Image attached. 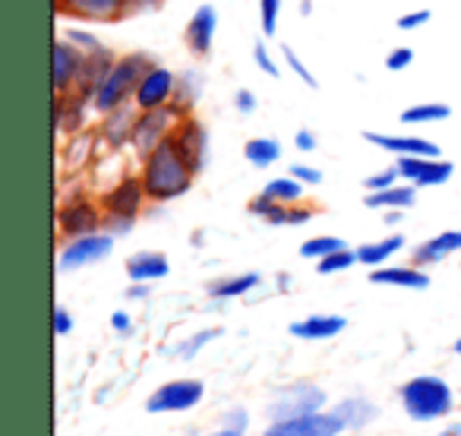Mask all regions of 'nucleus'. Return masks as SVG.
<instances>
[{"label": "nucleus", "mask_w": 461, "mask_h": 436, "mask_svg": "<svg viewBox=\"0 0 461 436\" xmlns=\"http://www.w3.org/2000/svg\"><path fill=\"white\" fill-rule=\"evenodd\" d=\"M234 108H238L240 114H253V111H257V95H253L250 89H238L234 92Z\"/></svg>", "instance_id": "obj_47"}, {"label": "nucleus", "mask_w": 461, "mask_h": 436, "mask_svg": "<svg viewBox=\"0 0 461 436\" xmlns=\"http://www.w3.org/2000/svg\"><path fill=\"white\" fill-rule=\"evenodd\" d=\"M89 108H92V98L79 95V92H70V95H54V114H51L54 130H58L60 136L83 133Z\"/></svg>", "instance_id": "obj_18"}, {"label": "nucleus", "mask_w": 461, "mask_h": 436, "mask_svg": "<svg viewBox=\"0 0 461 436\" xmlns=\"http://www.w3.org/2000/svg\"><path fill=\"white\" fill-rule=\"evenodd\" d=\"M452 253H461V228H455V232H442V234H436V238L417 244L414 253H411V263L420 266V269H427V266L442 263V259L452 257Z\"/></svg>", "instance_id": "obj_22"}, {"label": "nucleus", "mask_w": 461, "mask_h": 436, "mask_svg": "<svg viewBox=\"0 0 461 436\" xmlns=\"http://www.w3.org/2000/svg\"><path fill=\"white\" fill-rule=\"evenodd\" d=\"M117 64V54L111 48H95V51H86V60H83V70H79V83H77V92L86 98H92L98 92V86L108 79L111 67Z\"/></svg>", "instance_id": "obj_20"}, {"label": "nucleus", "mask_w": 461, "mask_h": 436, "mask_svg": "<svg viewBox=\"0 0 461 436\" xmlns=\"http://www.w3.org/2000/svg\"><path fill=\"white\" fill-rule=\"evenodd\" d=\"M341 247H348L341 238H332V234H320V238H310L301 244V257L303 259H322L329 257V253L341 250Z\"/></svg>", "instance_id": "obj_35"}, {"label": "nucleus", "mask_w": 461, "mask_h": 436, "mask_svg": "<svg viewBox=\"0 0 461 436\" xmlns=\"http://www.w3.org/2000/svg\"><path fill=\"white\" fill-rule=\"evenodd\" d=\"M326 404V392L313 383H297L291 389H282V395L272 402L269 417L272 421H288V417H301V414H313L322 411Z\"/></svg>", "instance_id": "obj_12"}, {"label": "nucleus", "mask_w": 461, "mask_h": 436, "mask_svg": "<svg viewBox=\"0 0 461 436\" xmlns=\"http://www.w3.org/2000/svg\"><path fill=\"white\" fill-rule=\"evenodd\" d=\"M60 16H73V20L86 23H117L127 16L123 0H54Z\"/></svg>", "instance_id": "obj_16"}, {"label": "nucleus", "mask_w": 461, "mask_h": 436, "mask_svg": "<svg viewBox=\"0 0 461 436\" xmlns=\"http://www.w3.org/2000/svg\"><path fill=\"white\" fill-rule=\"evenodd\" d=\"M199 95H203V77H199L196 70H184V73H177V89H174L171 108L177 111L180 121L193 114V108H196Z\"/></svg>", "instance_id": "obj_26"}, {"label": "nucleus", "mask_w": 461, "mask_h": 436, "mask_svg": "<svg viewBox=\"0 0 461 436\" xmlns=\"http://www.w3.org/2000/svg\"><path fill=\"white\" fill-rule=\"evenodd\" d=\"M429 20H433V14H429V10H411V14L398 16L395 26L402 29V32H414V29H423V26H427Z\"/></svg>", "instance_id": "obj_42"}, {"label": "nucleus", "mask_w": 461, "mask_h": 436, "mask_svg": "<svg viewBox=\"0 0 461 436\" xmlns=\"http://www.w3.org/2000/svg\"><path fill=\"white\" fill-rule=\"evenodd\" d=\"M205 386L203 379H171V383L158 386L152 395L146 398L149 414H177V411H190L203 402Z\"/></svg>", "instance_id": "obj_7"}, {"label": "nucleus", "mask_w": 461, "mask_h": 436, "mask_svg": "<svg viewBox=\"0 0 461 436\" xmlns=\"http://www.w3.org/2000/svg\"><path fill=\"white\" fill-rule=\"evenodd\" d=\"M177 123H180V117L171 104H167V108H155V111H140L136 127H133V140H130L136 159L142 161L146 155H152L155 149L177 130Z\"/></svg>", "instance_id": "obj_5"}, {"label": "nucleus", "mask_w": 461, "mask_h": 436, "mask_svg": "<svg viewBox=\"0 0 461 436\" xmlns=\"http://www.w3.org/2000/svg\"><path fill=\"white\" fill-rule=\"evenodd\" d=\"M247 212H250V215H257V218H263L266 225H288V205L276 203V199L266 196V193L253 196L250 203H247Z\"/></svg>", "instance_id": "obj_32"}, {"label": "nucleus", "mask_w": 461, "mask_h": 436, "mask_svg": "<svg viewBox=\"0 0 461 436\" xmlns=\"http://www.w3.org/2000/svg\"><path fill=\"white\" fill-rule=\"evenodd\" d=\"M291 177H297L301 184H307V186H316V184H322V171L320 168H313V165H303V161H297V165H291Z\"/></svg>", "instance_id": "obj_44"}, {"label": "nucleus", "mask_w": 461, "mask_h": 436, "mask_svg": "<svg viewBox=\"0 0 461 436\" xmlns=\"http://www.w3.org/2000/svg\"><path fill=\"white\" fill-rule=\"evenodd\" d=\"M303 186L307 184H301L297 177H276V180H269V184L263 186V193L266 196H272L276 203H285V205H294V203H301L303 199Z\"/></svg>", "instance_id": "obj_33"}, {"label": "nucleus", "mask_w": 461, "mask_h": 436, "mask_svg": "<svg viewBox=\"0 0 461 436\" xmlns=\"http://www.w3.org/2000/svg\"><path fill=\"white\" fill-rule=\"evenodd\" d=\"M383 222H385V225H389V228H398V225H402V222H404V209H389V212H385Z\"/></svg>", "instance_id": "obj_54"}, {"label": "nucleus", "mask_w": 461, "mask_h": 436, "mask_svg": "<svg viewBox=\"0 0 461 436\" xmlns=\"http://www.w3.org/2000/svg\"><path fill=\"white\" fill-rule=\"evenodd\" d=\"M348 326L345 316H335V313H316V316H307V320H297L288 326V332L294 339H303V341H329L335 335H341Z\"/></svg>", "instance_id": "obj_23"}, {"label": "nucleus", "mask_w": 461, "mask_h": 436, "mask_svg": "<svg viewBox=\"0 0 461 436\" xmlns=\"http://www.w3.org/2000/svg\"><path fill=\"white\" fill-rule=\"evenodd\" d=\"M73 332V316L67 307H54V335H70Z\"/></svg>", "instance_id": "obj_46"}, {"label": "nucleus", "mask_w": 461, "mask_h": 436, "mask_svg": "<svg viewBox=\"0 0 461 436\" xmlns=\"http://www.w3.org/2000/svg\"><path fill=\"white\" fill-rule=\"evenodd\" d=\"M86 51H79L73 41H67L64 35L54 39L51 45V79H54V95H70L77 92L79 70H83Z\"/></svg>", "instance_id": "obj_10"}, {"label": "nucleus", "mask_w": 461, "mask_h": 436, "mask_svg": "<svg viewBox=\"0 0 461 436\" xmlns=\"http://www.w3.org/2000/svg\"><path fill=\"white\" fill-rule=\"evenodd\" d=\"M221 427H230V430H247V411L244 408H230L224 414V423Z\"/></svg>", "instance_id": "obj_52"}, {"label": "nucleus", "mask_w": 461, "mask_h": 436, "mask_svg": "<svg viewBox=\"0 0 461 436\" xmlns=\"http://www.w3.org/2000/svg\"><path fill=\"white\" fill-rule=\"evenodd\" d=\"M259 282H263V276H259V272H240V276L218 278V282L209 285V297H212V301H234V297L250 295Z\"/></svg>", "instance_id": "obj_28"}, {"label": "nucleus", "mask_w": 461, "mask_h": 436, "mask_svg": "<svg viewBox=\"0 0 461 436\" xmlns=\"http://www.w3.org/2000/svg\"><path fill=\"white\" fill-rule=\"evenodd\" d=\"M282 54H285V64H288L291 70H294V77H297V79H303V86H307V89H320V79H316L313 73H310V67L303 64L301 58H297L294 48L282 45Z\"/></svg>", "instance_id": "obj_38"}, {"label": "nucleus", "mask_w": 461, "mask_h": 436, "mask_svg": "<svg viewBox=\"0 0 461 436\" xmlns=\"http://www.w3.org/2000/svg\"><path fill=\"white\" fill-rule=\"evenodd\" d=\"M354 263H360L357 250H351V247H341V250H335V253H329V257L316 259V272H320V276H335V272L351 269Z\"/></svg>", "instance_id": "obj_34"}, {"label": "nucleus", "mask_w": 461, "mask_h": 436, "mask_svg": "<svg viewBox=\"0 0 461 436\" xmlns=\"http://www.w3.org/2000/svg\"><path fill=\"white\" fill-rule=\"evenodd\" d=\"M395 168L402 174L404 184L420 186H442L448 184V177L455 174V165L446 159H423V155H398Z\"/></svg>", "instance_id": "obj_11"}, {"label": "nucleus", "mask_w": 461, "mask_h": 436, "mask_svg": "<svg viewBox=\"0 0 461 436\" xmlns=\"http://www.w3.org/2000/svg\"><path fill=\"white\" fill-rule=\"evenodd\" d=\"M370 282L373 285H389V288H404V291H427L429 288V276L420 266H379L370 269Z\"/></svg>", "instance_id": "obj_21"}, {"label": "nucleus", "mask_w": 461, "mask_h": 436, "mask_svg": "<svg viewBox=\"0 0 461 436\" xmlns=\"http://www.w3.org/2000/svg\"><path fill=\"white\" fill-rule=\"evenodd\" d=\"M398 398H402L404 414L417 423L442 421V417H448L455 408L452 386H448L442 377H433V373H423V377L408 379V383L398 389Z\"/></svg>", "instance_id": "obj_3"}, {"label": "nucleus", "mask_w": 461, "mask_h": 436, "mask_svg": "<svg viewBox=\"0 0 461 436\" xmlns=\"http://www.w3.org/2000/svg\"><path fill=\"white\" fill-rule=\"evenodd\" d=\"M165 0H123V7H127V16L130 14H146V10H158Z\"/></svg>", "instance_id": "obj_51"}, {"label": "nucleus", "mask_w": 461, "mask_h": 436, "mask_svg": "<svg viewBox=\"0 0 461 436\" xmlns=\"http://www.w3.org/2000/svg\"><path fill=\"white\" fill-rule=\"evenodd\" d=\"M455 354H458V358H461V339L455 341Z\"/></svg>", "instance_id": "obj_58"}, {"label": "nucleus", "mask_w": 461, "mask_h": 436, "mask_svg": "<svg viewBox=\"0 0 461 436\" xmlns=\"http://www.w3.org/2000/svg\"><path fill=\"white\" fill-rule=\"evenodd\" d=\"M136 117H140V108H136L133 102H127V104H121V108L102 114V123H98V140L104 142V149H111V152L127 149L130 140H133Z\"/></svg>", "instance_id": "obj_15"}, {"label": "nucleus", "mask_w": 461, "mask_h": 436, "mask_svg": "<svg viewBox=\"0 0 461 436\" xmlns=\"http://www.w3.org/2000/svg\"><path fill=\"white\" fill-rule=\"evenodd\" d=\"M136 228V218H121V215H104V228L102 232L114 234V238H123Z\"/></svg>", "instance_id": "obj_45"}, {"label": "nucleus", "mask_w": 461, "mask_h": 436, "mask_svg": "<svg viewBox=\"0 0 461 436\" xmlns=\"http://www.w3.org/2000/svg\"><path fill=\"white\" fill-rule=\"evenodd\" d=\"M253 64H257L259 70L266 73V77H278V64L272 60V54H269V48H266V41H257V45H253Z\"/></svg>", "instance_id": "obj_43"}, {"label": "nucleus", "mask_w": 461, "mask_h": 436, "mask_svg": "<svg viewBox=\"0 0 461 436\" xmlns=\"http://www.w3.org/2000/svg\"><path fill=\"white\" fill-rule=\"evenodd\" d=\"M104 228V209L86 193H73V196L60 199L58 205V232L64 241L83 238V234H95Z\"/></svg>", "instance_id": "obj_4"}, {"label": "nucleus", "mask_w": 461, "mask_h": 436, "mask_svg": "<svg viewBox=\"0 0 461 436\" xmlns=\"http://www.w3.org/2000/svg\"><path fill=\"white\" fill-rule=\"evenodd\" d=\"M345 423L335 411H313V414L288 417V421H272L266 436H341Z\"/></svg>", "instance_id": "obj_9"}, {"label": "nucleus", "mask_w": 461, "mask_h": 436, "mask_svg": "<svg viewBox=\"0 0 461 436\" xmlns=\"http://www.w3.org/2000/svg\"><path fill=\"white\" fill-rule=\"evenodd\" d=\"M414 64V48H395V51L385 58V70L389 73H402V70H408V67Z\"/></svg>", "instance_id": "obj_40"}, {"label": "nucleus", "mask_w": 461, "mask_h": 436, "mask_svg": "<svg viewBox=\"0 0 461 436\" xmlns=\"http://www.w3.org/2000/svg\"><path fill=\"white\" fill-rule=\"evenodd\" d=\"M114 241L117 238L108 232H95V234L64 241V247H60V253H58V269L77 272V269H86V266L102 263V259H108L111 250H114Z\"/></svg>", "instance_id": "obj_6"}, {"label": "nucleus", "mask_w": 461, "mask_h": 436, "mask_svg": "<svg viewBox=\"0 0 461 436\" xmlns=\"http://www.w3.org/2000/svg\"><path fill=\"white\" fill-rule=\"evenodd\" d=\"M297 14H301V16H310V14H313V0H301V7H297Z\"/></svg>", "instance_id": "obj_57"}, {"label": "nucleus", "mask_w": 461, "mask_h": 436, "mask_svg": "<svg viewBox=\"0 0 461 436\" xmlns=\"http://www.w3.org/2000/svg\"><path fill=\"white\" fill-rule=\"evenodd\" d=\"M310 218H313V209H310V205H301V203L288 205V225L291 228H294V225H307Z\"/></svg>", "instance_id": "obj_48"}, {"label": "nucleus", "mask_w": 461, "mask_h": 436, "mask_svg": "<svg viewBox=\"0 0 461 436\" xmlns=\"http://www.w3.org/2000/svg\"><path fill=\"white\" fill-rule=\"evenodd\" d=\"M64 39H67V41H73V45H77L79 51H95V48H102L98 35L86 32V29H64Z\"/></svg>", "instance_id": "obj_41"}, {"label": "nucleus", "mask_w": 461, "mask_h": 436, "mask_svg": "<svg viewBox=\"0 0 461 436\" xmlns=\"http://www.w3.org/2000/svg\"><path fill=\"white\" fill-rule=\"evenodd\" d=\"M218 335H221V329H203V332L190 335V339H186L184 345H177V351H174V354H177L180 360H193L199 351H203L205 345H209V341H215Z\"/></svg>", "instance_id": "obj_36"}, {"label": "nucleus", "mask_w": 461, "mask_h": 436, "mask_svg": "<svg viewBox=\"0 0 461 436\" xmlns=\"http://www.w3.org/2000/svg\"><path fill=\"white\" fill-rule=\"evenodd\" d=\"M98 203H102L104 215L140 218L142 205L149 203V193H146V186H142L140 174H121V177L102 193Z\"/></svg>", "instance_id": "obj_8"}, {"label": "nucleus", "mask_w": 461, "mask_h": 436, "mask_svg": "<svg viewBox=\"0 0 461 436\" xmlns=\"http://www.w3.org/2000/svg\"><path fill=\"white\" fill-rule=\"evenodd\" d=\"M152 295V282H133L127 288V301H146Z\"/></svg>", "instance_id": "obj_53"}, {"label": "nucleus", "mask_w": 461, "mask_h": 436, "mask_svg": "<svg viewBox=\"0 0 461 436\" xmlns=\"http://www.w3.org/2000/svg\"><path fill=\"white\" fill-rule=\"evenodd\" d=\"M335 414H339V421L345 423V430H364V427H370L373 421L379 417V408L370 402V398H364V395H351V398H341L339 404H335Z\"/></svg>", "instance_id": "obj_25"}, {"label": "nucleus", "mask_w": 461, "mask_h": 436, "mask_svg": "<svg viewBox=\"0 0 461 436\" xmlns=\"http://www.w3.org/2000/svg\"><path fill=\"white\" fill-rule=\"evenodd\" d=\"M140 177L149 193V203L161 205V203H174V199H180L184 193H190L196 174H193V168L184 161V155H180L177 142H174V133H171L152 155L142 159Z\"/></svg>", "instance_id": "obj_1"}, {"label": "nucleus", "mask_w": 461, "mask_h": 436, "mask_svg": "<svg viewBox=\"0 0 461 436\" xmlns=\"http://www.w3.org/2000/svg\"><path fill=\"white\" fill-rule=\"evenodd\" d=\"M417 203V186L414 184H395L389 190H376V193H366L364 205L366 209H411Z\"/></svg>", "instance_id": "obj_27"}, {"label": "nucleus", "mask_w": 461, "mask_h": 436, "mask_svg": "<svg viewBox=\"0 0 461 436\" xmlns=\"http://www.w3.org/2000/svg\"><path fill=\"white\" fill-rule=\"evenodd\" d=\"M111 329L121 335H130L133 332V320H130L127 310H117V313H111Z\"/></svg>", "instance_id": "obj_50"}, {"label": "nucleus", "mask_w": 461, "mask_h": 436, "mask_svg": "<svg viewBox=\"0 0 461 436\" xmlns=\"http://www.w3.org/2000/svg\"><path fill=\"white\" fill-rule=\"evenodd\" d=\"M174 142H177L184 161L193 168V174H203V168L209 165V130L199 117H184L174 130Z\"/></svg>", "instance_id": "obj_13"}, {"label": "nucleus", "mask_w": 461, "mask_h": 436, "mask_svg": "<svg viewBox=\"0 0 461 436\" xmlns=\"http://www.w3.org/2000/svg\"><path fill=\"white\" fill-rule=\"evenodd\" d=\"M452 117V108L446 102H423V104H411L398 114L402 123H411V127H420V123H442Z\"/></svg>", "instance_id": "obj_31"}, {"label": "nucleus", "mask_w": 461, "mask_h": 436, "mask_svg": "<svg viewBox=\"0 0 461 436\" xmlns=\"http://www.w3.org/2000/svg\"><path fill=\"white\" fill-rule=\"evenodd\" d=\"M174 89H177V73L167 70V67L155 64L152 70L142 77L140 89L133 95V104L140 111H155V108H167L174 98Z\"/></svg>", "instance_id": "obj_14"}, {"label": "nucleus", "mask_w": 461, "mask_h": 436, "mask_svg": "<svg viewBox=\"0 0 461 436\" xmlns=\"http://www.w3.org/2000/svg\"><path fill=\"white\" fill-rule=\"evenodd\" d=\"M404 250V234H389L383 241H370V244H360L357 247V259L370 269H379V266L389 263L395 253Z\"/></svg>", "instance_id": "obj_29"}, {"label": "nucleus", "mask_w": 461, "mask_h": 436, "mask_svg": "<svg viewBox=\"0 0 461 436\" xmlns=\"http://www.w3.org/2000/svg\"><path fill=\"white\" fill-rule=\"evenodd\" d=\"M294 146H297V152H313L320 142H316V136H313V130H307V127H301L294 133Z\"/></svg>", "instance_id": "obj_49"}, {"label": "nucleus", "mask_w": 461, "mask_h": 436, "mask_svg": "<svg viewBox=\"0 0 461 436\" xmlns=\"http://www.w3.org/2000/svg\"><path fill=\"white\" fill-rule=\"evenodd\" d=\"M171 272V263L161 250H140L127 257V278L130 282H158Z\"/></svg>", "instance_id": "obj_24"}, {"label": "nucleus", "mask_w": 461, "mask_h": 436, "mask_svg": "<svg viewBox=\"0 0 461 436\" xmlns=\"http://www.w3.org/2000/svg\"><path fill=\"white\" fill-rule=\"evenodd\" d=\"M215 29H218L215 7H212V4L196 7V14L190 16V23H186V29H184V41L193 58H205V54L212 51V45H215Z\"/></svg>", "instance_id": "obj_19"}, {"label": "nucleus", "mask_w": 461, "mask_h": 436, "mask_svg": "<svg viewBox=\"0 0 461 436\" xmlns=\"http://www.w3.org/2000/svg\"><path fill=\"white\" fill-rule=\"evenodd\" d=\"M436 436H461V423H448V427L439 430Z\"/></svg>", "instance_id": "obj_55"}, {"label": "nucleus", "mask_w": 461, "mask_h": 436, "mask_svg": "<svg viewBox=\"0 0 461 436\" xmlns=\"http://www.w3.org/2000/svg\"><path fill=\"white\" fill-rule=\"evenodd\" d=\"M398 180H402V174H398V168H383V171L370 174V177L364 180V190L366 193H376V190H389V186H395Z\"/></svg>", "instance_id": "obj_39"}, {"label": "nucleus", "mask_w": 461, "mask_h": 436, "mask_svg": "<svg viewBox=\"0 0 461 436\" xmlns=\"http://www.w3.org/2000/svg\"><path fill=\"white\" fill-rule=\"evenodd\" d=\"M364 140L370 146L383 149L389 155H423V159H442V149L436 142L423 140V136H395V133H376V130H364Z\"/></svg>", "instance_id": "obj_17"}, {"label": "nucleus", "mask_w": 461, "mask_h": 436, "mask_svg": "<svg viewBox=\"0 0 461 436\" xmlns=\"http://www.w3.org/2000/svg\"><path fill=\"white\" fill-rule=\"evenodd\" d=\"M278 14H282V0H259V26H263L266 39H276Z\"/></svg>", "instance_id": "obj_37"}, {"label": "nucleus", "mask_w": 461, "mask_h": 436, "mask_svg": "<svg viewBox=\"0 0 461 436\" xmlns=\"http://www.w3.org/2000/svg\"><path fill=\"white\" fill-rule=\"evenodd\" d=\"M209 436H247L244 430H230V427H221V430H215V433H209Z\"/></svg>", "instance_id": "obj_56"}, {"label": "nucleus", "mask_w": 461, "mask_h": 436, "mask_svg": "<svg viewBox=\"0 0 461 436\" xmlns=\"http://www.w3.org/2000/svg\"><path fill=\"white\" fill-rule=\"evenodd\" d=\"M244 159L253 168H272L282 159V142L269 140V136H253V140L244 142Z\"/></svg>", "instance_id": "obj_30"}, {"label": "nucleus", "mask_w": 461, "mask_h": 436, "mask_svg": "<svg viewBox=\"0 0 461 436\" xmlns=\"http://www.w3.org/2000/svg\"><path fill=\"white\" fill-rule=\"evenodd\" d=\"M152 67H155V60H152V54H146V51H133V54L117 58V64L111 67L108 79H104V83L98 86L95 95H92V111L108 114V111L133 102L142 77H146Z\"/></svg>", "instance_id": "obj_2"}]
</instances>
